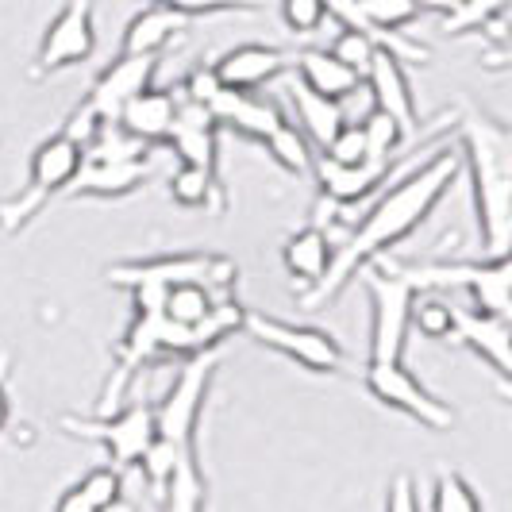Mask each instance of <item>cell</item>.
<instances>
[{"label": "cell", "mask_w": 512, "mask_h": 512, "mask_svg": "<svg viewBox=\"0 0 512 512\" xmlns=\"http://www.w3.org/2000/svg\"><path fill=\"white\" fill-rule=\"evenodd\" d=\"M151 178L147 162H93L85 158L81 174L70 181V197H101V201H120L131 197L135 189H143Z\"/></svg>", "instance_id": "obj_19"}, {"label": "cell", "mask_w": 512, "mask_h": 512, "mask_svg": "<svg viewBox=\"0 0 512 512\" xmlns=\"http://www.w3.org/2000/svg\"><path fill=\"white\" fill-rule=\"evenodd\" d=\"M332 255L335 247L328 243V231L320 228V224H308V228L293 231L282 247V262L285 270H289V278L301 282L305 289H312L324 278V270L332 266Z\"/></svg>", "instance_id": "obj_24"}, {"label": "cell", "mask_w": 512, "mask_h": 512, "mask_svg": "<svg viewBox=\"0 0 512 512\" xmlns=\"http://www.w3.org/2000/svg\"><path fill=\"white\" fill-rule=\"evenodd\" d=\"M97 51V27H93V0H66L58 8L47 31H43V43L39 54L31 62V77H51L62 74L70 66L89 62Z\"/></svg>", "instance_id": "obj_11"}, {"label": "cell", "mask_w": 512, "mask_h": 512, "mask_svg": "<svg viewBox=\"0 0 512 512\" xmlns=\"http://www.w3.org/2000/svg\"><path fill=\"white\" fill-rule=\"evenodd\" d=\"M324 158L335 162V166H362L366 162V139H362V128L359 124H343V128L335 131V139L324 147Z\"/></svg>", "instance_id": "obj_37"}, {"label": "cell", "mask_w": 512, "mask_h": 512, "mask_svg": "<svg viewBox=\"0 0 512 512\" xmlns=\"http://www.w3.org/2000/svg\"><path fill=\"white\" fill-rule=\"evenodd\" d=\"M359 128L362 139H366V162H393V154H397L401 139H405L401 124L389 112H382V108H370L359 120Z\"/></svg>", "instance_id": "obj_31"}, {"label": "cell", "mask_w": 512, "mask_h": 512, "mask_svg": "<svg viewBox=\"0 0 512 512\" xmlns=\"http://www.w3.org/2000/svg\"><path fill=\"white\" fill-rule=\"evenodd\" d=\"M255 343H262L266 351H278L285 359L301 362L305 370L316 374H335L343 370V347L332 332L324 328H312V324H289L278 316H266V312H247L243 308V328Z\"/></svg>", "instance_id": "obj_10"}, {"label": "cell", "mask_w": 512, "mask_h": 512, "mask_svg": "<svg viewBox=\"0 0 512 512\" xmlns=\"http://www.w3.org/2000/svg\"><path fill=\"white\" fill-rule=\"evenodd\" d=\"M216 351H201V355H189L181 362L178 378L170 385V393L154 405V439L174 447L178 455H193L197 459V424H201V409H205V397L212 389V374H216Z\"/></svg>", "instance_id": "obj_5"}, {"label": "cell", "mask_w": 512, "mask_h": 512, "mask_svg": "<svg viewBox=\"0 0 512 512\" xmlns=\"http://www.w3.org/2000/svg\"><path fill=\"white\" fill-rule=\"evenodd\" d=\"M328 51L343 62V66H351L355 74H366V66H370V54L378 51V43L370 39V35H362V31H351V27H339V35L332 39V47Z\"/></svg>", "instance_id": "obj_35"}, {"label": "cell", "mask_w": 512, "mask_h": 512, "mask_svg": "<svg viewBox=\"0 0 512 512\" xmlns=\"http://www.w3.org/2000/svg\"><path fill=\"white\" fill-rule=\"evenodd\" d=\"M216 301H224L220 293H212L208 285L201 282H174L166 285V293H162V316L170 320V324H181V328H197L201 320H205L208 312L216 308Z\"/></svg>", "instance_id": "obj_26"}, {"label": "cell", "mask_w": 512, "mask_h": 512, "mask_svg": "<svg viewBox=\"0 0 512 512\" xmlns=\"http://www.w3.org/2000/svg\"><path fill=\"white\" fill-rule=\"evenodd\" d=\"M162 512H205V474L197 459L178 462L170 482L162 489Z\"/></svg>", "instance_id": "obj_29"}, {"label": "cell", "mask_w": 512, "mask_h": 512, "mask_svg": "<svg viewBox=\"0 0 512 512\" xmlns=\"http://www.w3.org/2000/svg\"><path fill=\"white\" fill-rule=\"evenodd\" d=\"M62 428L81 439H97L116 466H139L154 443V409L139 401V405L116 412V416H101V420L62 416Z\"/></svg>", "instance_id": "obj_12"}, {"label": "cell", "mask_w": 512, "mask_h": 512, "mask_svg": "<svg viewBox=\"0 0 512 512\" xmlns=\"http://www.w3.org/2000/svg\"><path fill=\"white\" fill-rule=\"evenodd\" d=\"M432 512H482V497L459 470H439L432 482Z\"/></svg>", "instance_id": "obj_32"}, {"label": "cell", "mask_w": 512, "mask_h": 512, "mask_svg": "<svg viewBox=\"0 0 512 512\" xmlns=\"http://www.w3.org/2000/svg\"><path fill=\"white\" fill-rule=\"evenodd\" d=\"M370 293V355L366 362H401L409 343V312L416 289L401 270H362Z\"/></svg>", "instance_id": "obj_8"}, {"label": "cell", "mask_w": 512, "mask_h": 512, "mask_svg": "<svg viewBox=\"0 0 512 512\" xmlns=\"http://www.w3.org/2000/svg\"><path fill=\"white\" fill-rule=\"evenodd\" d=\"M174 112H178V97L174 89H158V85H147L143 93H135L124 112H120V128L131 131L135 139L143 143H166V131L174 124Z\"/></svg>", "instance_id": "obj_20"}, {"label": "cell", "mask_w": 512, "mask_h": 512, "mask_svg": "<svg viewBox=\"0 0 512 512\" xmlns=\"http://www.w3.org/2000/svg\"><path fill=\"white\" fill-rule=\"evenodd\" d=\"M108 285L131 289L139 282L174 285V282H201L220 297H231V289L239 282V266L224 255H201V251H185V255H158L147 262H116L108 274Z\"/></svg>", "instance_id": "obj_7"}, {"label": "cell", "mask_w": 512, "mask_h": 512, "mask_svg": "<svg viewBox=\"0 0 512 512\" xmlns=\"http://www.w3.org/2000/svg\"><path fill=\"white\" fill-rule=\"evenodd\" d=\"M362 81H366V89L374 97V108L389 112L401 124L405 135L420 128V112H416V97H412L409 70H405V62L397 54L378 47V51L370 54V66H366Z\"/></svg>", "instance_id": "obj_15"}, {"label": "cell", "mask_w": 512, "mask_h": 512, "mask_svg": "<svg viewBox=\"0 0 512 512\" xmlns=\"http://www.w3.org/2000/svg\"><path fill=\"white\" fill-rule=\"evenodd\" d=\"M154 70H158V54H116L101 74L93 77L89 93L81 97L70 120H66V135L77 139L81 147H89L97 139V131L104 124H116L124 104L143 93L147 85H154Z\"/></svg>", "instance_id": "obj_4"}, {"label": "cell", "mask_w": 512, "mask_h": 512, "mask_svg": "<svg viewBox=\"0 0 512 512\" xmlns=\"http://www.w3.org/2000/svg\"><path fill=\"white\" fill-rule=\"evenodd\" d=\"M285 101L293 108V124L305 131V139L312 147H328L335 139V131L343 128V112H339V104L328 101V97H320V93H312L308 85H301L297 77L285 85Z\"/></svg>", "instance_id": "obj_23"}, {"label": "cell", "mask_w": 512, "mask_h": 512, "mask_svg": "<svg viewBox=\"0 0 512 512\" xmlns=\"http://www.w3.org/2000/svg\"><path fill=\"white\" fill-rule=\"evenodd\" d=\"M54 512H97L93 509V505H89V501H85V493H81V489H66V493H62V497H58V505H54Z\"/></svg>", "instance_id": "obj_41"}, {"label": "cell", "mask_w": 512, "mask_h": 512, "mask_svg": "<svg viewBox=\"0 0 512 512\" xmlns=\"http://www.w3.org/2000/svg\"><path fill=\"white\" fill-rule=\"evenodd\" d=\"M208 112L216 116L220 128L235 131L243 139H258V143H266L270 131L285 120V112L278 104L262 101L258 93H235V89H220L208 104Z\"/></svg>", "instance_id": "obj_18"}, {"label": "cell", "mask_w": 512, "mask_h": 512, "mask_svg": "<svg viewBox=\"0 0 512 512\" xmlns=\"http://www.w3.org/2000/svg\"><path fill=\"white\" fill-rule=\"evenodd\" d=\"M216 139H220V124H216V116L208 112L205 104L178 101L174 124L166 131V143L174 147L181 162L216 174V158H220V143Z\"/></svg>", "instance_id": "obj_16"}, {"label": "cell", "mask_w": 512, "mask_h": 512, "mask_svg": "<svg viewBox=\"0 0 512 512\" xmlns=\"http://www.w3.org/2000/svg\"><path fill=\"white\" fill-rule=\"evenodd\" d=\"M416 12H436V16H447L455 8V0H412Z\"/></svg>", "instance_id": "obj_43"}, {"label": "cell", "mask_w": 512, "mask_h": 512, "mask_svg": "<svg viewBox=\"0 0 512 512\" xmlns=\"http://www.w3.org/2000/svg\"><path fill=\"white\" fill-rule=\"evenodd\" d=\"M505 16L509 0H455V8L443 16V35H493L497 47H505Z\"/></svg>", "instance_id": "obj_25"}, {"label": "cell", "mask_w": 512, "mask_h": 512, "mask_svg": "<svg viewBox=\"0 0 512 512\" xmlns=\"http://www.w3.org/2000/svg\"><path fill=\"white\" fill-rule=\"evenodd\" d=\"M4 378H8V351H0V428L8 424V389H4Z\"/></svg>", "instance_id": "obj_42"}, {"label": "cell", "mask_w": 512, "mask_h": 512, "mask_svg": "<svg viewBox=\"0 0 512 512\" xmlns=\"http://www.w3.org/2000/svg\"><path fill=\"white\" fill-rule=\"evenodd\" d=\"M451 339L470 347L482 362L493 366V374L501 385L512 378V351H509V320L501 316H486V312H466L455 308V324H451Z\"/></svg>", "instance_id": "obj_17"}, {"label": "cell", "mask_w": 512, "mask_h": 512, "mask_svg": "<svg viewBox=\"0 0 512 512\" xmlns=\"http://www.w3.org/2000/svg\"><path fill=\"white\" fill-rule=\"evenodd\" d=\"M462 158L455 147H439L432 158H420L416 166H409L401 181L385 185L382 197L374 201V208L362 216L351 228L347 243L332 255V266L324 270V278L305 289V308H328L370 266V258L385 255L393 243H401L412 228H420L428 220V212L447 197V189L459 178Z\"/></svg>", "instance_id": "obj_1"}, {"label": "cell", "mask_w": 512, "mask_h": 512, "mask_svg": "<svg viewBox=\"0 0 512 512\" xmlns=\"http://www.w3.org/2000/svg\"><path fill=\"white\" fill-rule=\"evenodd\" d=\"M170 197L181 208H212V212H224V201H228V193L216 181V174H208L201 166H185V162L170 178Z\"/></svg>", "instance_id": "obj_27"}, {"label": "cell", "mask_w": 512, "mask_h": 512, "mask_svg": "<svg viewBox=\"0 0 512 512\" xmlns=\"http://www.w3.org/2000/svg\"><path fill=\"white\" fill-rule=\"evenodd\" d=\"M405 162V158H401ZM401 162H362V166H335L324 154L312 158V178L320 181L324 201L335 208H351L382 193L389 178L401 170Z\"/></svg>", "instance_id": "obj_13"}, {"label": "cell", "mask_w": 512, "mask_h": 512, "mask_svg": "<svg viewBox=\"0 0 512 512\" xmlns=\"http://www.w3.org/2000/svg\"><path fill=\"white\" fill-rule=\"evenodd\" d=\"M362 385L374 401H382L385 409L405 412L409 420L432 428V432H451L455 428V409L447 401H439L405 362H366Z\"/></svg>", "instance_id": "obj_9"}, {"label": "cell", "mask_w": 512, "mask_h": 512, "mask_svg": "<svg viewBox=\"0 0 512 512\" xmlns=\"http://www.w3.org/2000/svg\"><path fill=\"white\" fill-rule=\"evenodd\" d=\"M301 85H308L312 93L328 97V101H339L347 97L355 85L362 81V74H355L351 66H343L328 47H308V51L293 54V66H289Z\"/></svg>", "instance_id": "obj_21"}, {"label": "cell", "mask_w": 512, "mask_h": 512, "mask_svg": "<svg viewBox=\"0 0 512 512\" xmlns=\"http://www.w3.org/2000/svg\"><path fill=\"white\" fill-rule=\"evenodd\" d=\"M451 128L459 131L466 147V170L474 189V212L482 247L489 255H509L512 235V131L493 120L482 108H462L451 116Z\"/></svg>", "instance_id": "obj_2"}, {"label": "cell", "mask_w": 512, "mask_h": 512, "mask_svg": "<svg viewBox=\"0 0 512 512\" xmlns=\"http://www.w3.org/2000/svg\"><path fill=\"white\" fill-rule=\"evenodd\" d=\"M282 20L293 35H312L324 27L328 12L320 0H282Z\"/></svg>", "instance_id": "obj_38"}, {"label": "cell", "mask_w": 512, "mask_h": 512, "mask_svg": "<svg viewBox=\"0 0 512 512\" xmlns=\"http://www.w3.org/2000/svg\"><path fill=\"white\" fill-rule=\"evenodd\" d=\"M289 66H293V54L282 51V47H270V43H239V47H231V51L212 66V74L220 77L224 89L258 93V89H266L270 81H278Z\"/></svg>", "instance_id": "obj_14"}, {"label": "cell", "mask_w": 512, "mask_h": 512, "mask_svg": "<svg viewBox=\"0 0 512 512\" xmlns=\"http://www.w3.org/2000/svg\"><path fill=\"white\" fill-rule=\"evenodd\" d=\"M224 85H220V77L212 74V66H197L193 74L185 77V85H181V93H185V101H193V104H212V97L220 93Z\"/></svg>", "instance_id": "obj_39"}, {"label": "cell", "mask_w": 512, "mask_h": 512, "mask_svg": "<svg viewBox=\"0 0 512 512\" xmlns=\"http://www.w3.org/2000/svg\"><path fill=\"white\" fill-rule=\"evenodd\" d=\"M143 4H158L170 8L178 16H220V12H255L266 0H143Z\"/></svg>", "instance_id": "obj_36"}, {"label": "cell", "mask_w": 512, "mask_h": 512, "mask_svg": "<svg viewBox=\"0 0 512 512\" xmlns=\"http://www.w3.org/2000/svg\"><path fill=\"white\" fill-rule=\"evenodd\" d=\"M147 154H151V143L135 139L120 124H104L97 139L85 147V158H93V162H147Z\"/></svg>", "instance_id": "obj_30"}, {"label": "cell", "mask_w": 512, "mask_h": 512, "mask_svg": "<svg viewBox=\"0 0 512 512\" xmlns=\"http://www.w3.org/2000/svg\"><path fill=\"white\" fill-rule=\"evenodd\" d=\"M189 20L170 12V8H158V4H143V12H135L124 27V39H120V54H162L178 35H185Z\"/></svg>", "instance_id": "obj_22"}, {"label": "cell", "mask_w": 512, "mask_h": 512, "mask_svg": "<svg viewBox=\"0 0 512 512\" xmlns=\"http://www.w3.org/2000/svg\"><path fill=\"white\" fill-rule=\"evenodd\" d=\"M451 324H455V305L451 301H443V297H424L420 305L412 301L409 328L432 335V339H443V335H451Z\"/></svg>", "instance_id": "obj_34"}, {"label": "cell", "mask_w": 512, "mask_h": 512, "mask_svg": "<svg viewBox=\"0 0 512 512\" xmlns=\"http://www.w3.org/2000/svg\"><path fill=\"white\" fill-rule=\"evenodd\" d=\"M401 274L412 282V289H462L474 312L501 316L509 320L512 297H509V255H489L486 262H428V266H401Z\"/></svg>", "instance_id": "obj_6"}, {"label": "cell", "mask_w": 512, "mask_h": 512, "mask_svg": "<svg viewBox=\"0 0 512 512\" xmlns=\"http://www.w3.org/2000/svg\"><path fill=\"white\" fill-rule=\"evenodd\" d=\"M77 489L85 493V501L97 512H108L120 505L124 482H120V470H116V466H97V470H89V474L77 482Z\"/></svg>", "instance_id": "obj_33"}, {"label": "cell", "mask_w": 512, "mask_h": 512, "mask_svg": "<svg viewBox=\"0 0 512 512\" xmlns=\"http://www.w3.org/2000/svg\"><path fill=\"white\" fill-rule=\"evenodd\" d=\"M385 512H420V493L409 474H397L385 493Z\"/></svg>", "instance_id": "obj_40"}, {"label": "cell", "mask_w": 512, "mask_h": 512, "mask_svg": "<svg viewBox=\"0 0 512 512\" xmlns=\"http://www.w3.org/2000/svg\"><path fill=\"white\" fill-rule=\"evenodd\" d=\"M266 151H270V158L282 166L285 174H297V178H308V174H312V158H316V151H312V143L305 139V131L297 128L293 120H282L278 128L270 131Z\"/></svg>", "instance_id": "obj_28"}, {"label": "cell", "mask_w": 512, "mask_h": 512, "mask_svg": "<svg viewBox=\"0 0 512 512\" xmlns=\"http://www.w3.org/2000/svg\"><path fill=\"white\" fill-rule=\"evenodd\" d=\"M81 166H85V147L70 139L66 131H54L51 139H43L31 154L27 185L0 205V235H20L24 228H31L39 220V212L51 205L58 193L70 189Z\"/></svg>", "instance_id": "obj_3"}]
</instances>
